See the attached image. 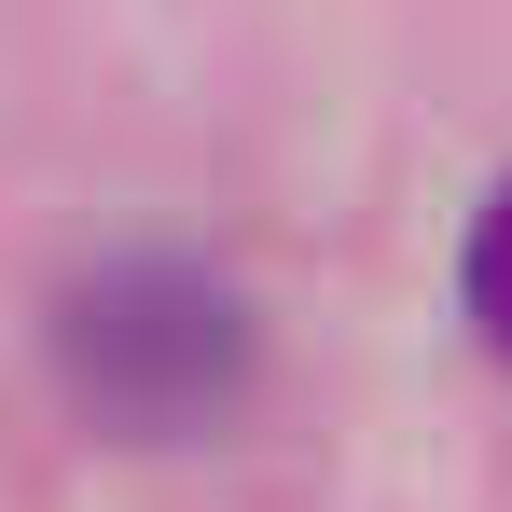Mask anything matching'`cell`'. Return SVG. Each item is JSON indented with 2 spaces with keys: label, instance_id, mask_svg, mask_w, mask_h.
I'll use <instances>...</instances> for the list:
<instances>
[{
  "label": "cell",
  "instance_id": "1",
  "mask_svg": "<svg viewBox=\"0 0 512 512\" xmlns=\"http://www.w3.org/2000/svg\"><path fill=\"white\" fill-rule=\"evenodd\" d=\"M250 360H263V319L222 263L194 250H111L97 277H70L56 305V374L97 429L125 443H194L250 402Z\"/></svg>",
  "mask_w": 512,
  "mask_h": 512
},
{
  "label": "cell",
  "instance_id": "2",
  "mask_svg": "<svg viewBox=\"0 0 512 512\" xmlns=\"http://www.w3.org/2000/svg\"><path fill=\"white\" fill-rule=\"evenodd\" d=\"M457 305H471V333L512 360V180L471 208V250H457Z\"/></svg>",
  "mask_w": 512,
  "mask_h": 512
}]
</instances>
